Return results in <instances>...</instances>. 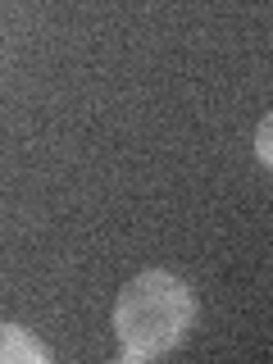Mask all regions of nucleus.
<instances>
[{
  "label": "nucleus",
  "mask_w": 273,
  "mask_h": 364,
  "mask_svg": "<svg viewBox=\"0 0 273 364\" xmlns=\"http://www.w3.org/2000/svg\"><path fill=\"white\" fill-rule=\"evenodd\" d=\"M196 301L187 282L168 269H141L114 301V333H119V360L141 364L168 355L191 328Z\"/></svg>",
  "instance_id": "f257e3e1"
},
{
  "label": "nucleus",
  "mask_w": 273,
  "mask_h": 364,
  "mask_svg": "<svg viewBox=\"0 0 273 364\" xmlns=\"http://www.w3.org/2000/svg\"><path fill=\"white\" fill-rule=\"evenodd\" d=\"M255 159L264 168H273V109L259 119V128H255Z\"/></svg>",
  "instance_id": "7ed1b4c3"
},
{
  "label": "nucleus",
  "mask_w": 273,
  "mask_h": 364,
  "mask_svg": "<svg viewBox=\"0 0 273 364\" xmlns=\"http://www.w3.org/2000/svg\"><path fill=\"white\" fill-rule=\"evenodd\" d=\"M0 360H5V364H14V360L46 364V346H37L18 323H5V328H0Z\"/></svg>",
  "instance_id": "f03ea898"
}]
</instances>
